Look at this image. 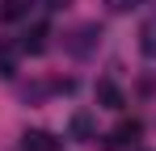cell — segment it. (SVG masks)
Masks as SVG:
<instances>
[{
  "mask_svg": "<svg viewBox=\"0 0 156 151\" xmlns=\"http://www.w3.org/2000/svg\"><path fill=\"white\" fill-rule=\"evenodd\" d=\"M72 139H76V143H89V139H97V130H93V113H89V109L72 113Z\"/></svg>",
  "mask_w": 156,
  "mask_h": 151,
  "instance_id": "cell-6",
  "label": "cell"
},
{
  "mask_svg": "<svg viewBox=\"0 0 156 151\" xmlns=\"http://www.w3.org/2000/svg\"><path fill=\"white\" fill-rule=\"evenodd\" d=\"M42 8H51V13H63V8H72V0H38Z\"/></svg>",
  "mask_w": 156,
  "mask_h": 151,
  "instance_id": "cell-11",
  "label": "cell"
},
{
  "mask_svg": "<svg viewBox=\"0 0 156 151\" xmlns=\"http://www.w3.org/2000/svg\"><path fill=\"white\" fill-rule=\"evenodd\" d=\"M21 151H59V139L51 130H26L21 134Z\"/></svg>",
  "mask_w": 156,
  "mask_h": 151,
  "instance_id": "cell-4",
  "label": "cell"
},
{
  "mask_svg": "<svg viewBox=\"0 0 156 151\" xmlns=\"http://www.w3.org/2000/svg\"><path fill=\"white\" fill-rule=\"evenodd\" d=\"M139 4H148V0H105V13H114V17H122V13H135Z\"/></svg>",
  "mask_w": 156,
  "mask_h": 151,
  "instance_id": "cell-10",
  "label": "cell"
},
{
  "mask_svg": "<svg viewBox=\"0 0 156 151\" xmlns=\"http://www.w3.org/2000/svg\"><path fill=\"white\" fill-rule=\"evenodd\" d=\"M139 50H144L148 59H156V13L139 25Z\"/></svg>",
  "mask_w": 156,
  "mask_h": 151,
  "instance_id": "cell-9",
  "label": "cell"
},
{
  "mask_svg": "<svg viewBox=\"0 0 156 151\" xmlns=\"http://www.w3.org/2000/svg\"><path fill=\"white\" fill-rule=\"evenodd\" d=\"M17 46H21V55H42V50L51 46V25H30L26 34H21V42H17Z\"/></svg>",
  "mask_w": 156,
  "mask_h": 151,
  "instance_id": "cell-2",
  "label": "cell"
},
{
  "mask_svg": "<svg viewBox=\"0 0 156 151\" xmlns=\"http://www.w3.org/2000/svg\"><path fill=\"white\" fill-rule=\"evenodd\" d=\"M63 46H68V55H72V59H93V55H97V46H101V25H97V21L76 25V29L63 38Z\"/></svg>",
  "mask_w": 156,
  "mask_h": 151,
  "instance_id": "cell-1",
  "label": "cell"
},
{
  "mask_svg": "<svg viewBox=\"0 0 156 151\" xmlns=\"http://www.w3.org/2000/svg\"><path fill=\"white\" fill-rule=\"evenodd\" d=\"M17 55H21L17 42H0V80H13L17 76Z\"/></svg>",
  "mask_w": 156,
  "mask_h": 151,
  "instance_id": "cell-5",
  "label": "cell"
},
{
  "mask_svg": "<svg viewBox=\"0 0 156 151\" xmlns=\"http://www.w3.org/2000/svg\"><path fill=\"white\" fill-rule=\"evenodd\" d=\"M139 134H144V126L135 122V118H131V122H118L110 134H105V147H131Z\"/></svg>",
  "mask_w": 156,
  "mask_h": 151,
  "instance_id": "cell-3",
  "label": "cell"
},
{
  "mask_svg": "<svg viewBox=\"0 0 156 151\" xmlns=\"http://www.w3.org/2000/svg\"><path fill=\"white\" fill-rule=\"evenodd\" d=\"M97 101H101L105 109H122V105H127V101H122V88H118L114 80H101V84H97Z\"/></svg>",
  "mask_w": 156,
  "mask_h": 151,
  "instance_id": "cell-8",
  "label": "cell"
},
{
  "mask_svg": "<svg viewBox=\"0 0 156 151\" xmlns=\"http://www.w3.org/2000/svg\"><path fill=\"white\" fill-rule=\"evenodd\" d=\"M34 4L38 0H0V21H21V17H30Z\"/></svg>",
  "mask_w": 156,
  "mask_h": 151,
  "instance_id": "cell-7",
  "label": "cell"
}]
</instances>
